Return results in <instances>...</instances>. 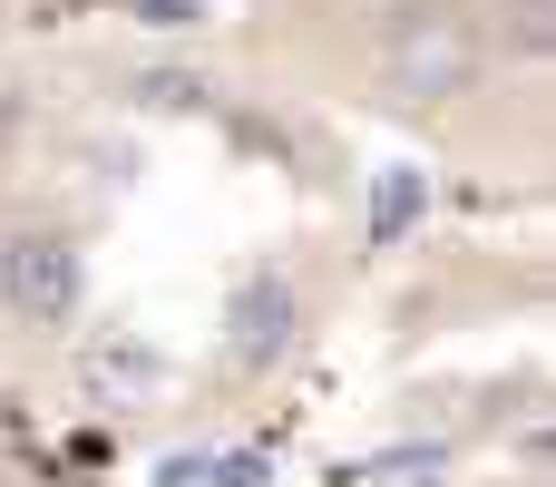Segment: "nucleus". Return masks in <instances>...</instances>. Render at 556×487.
I'll use <instances>...</instances> for the list:
<instances>
[{
  "label": "nucleus",
  "mask_w": 556,
  "mask_h": 487,
  "mask_svg": "<svg viewBox=\"0 0 556 487\" xmlns=\"http://www.w3.org/2000/svg\"><path fill=\"white\" fill-rule=\"evenodd\" d=\"M225 351H235V371H274V361L293 351V283H283V273H254V283L235 293Z\"/></svg>",
  "instance_id": "obj_3"
},
{
  "label": "nucleus",
  "mask_w": 556,
  "mask_h": 487,
  "mask_svg": "<svg viewBox=\"0 0 556 487\" xmlns=\"http://www.w3.org/2000/svg\"><path fill=\"white\" fill-rule=\"evenodd\" d=\"M479 68H489V39H479V20H469L459 0H391V20H381V78H391L410 107L469 98Z\"/></svg>",
  "instance_id": "obj_1"
},
{
  "label": "nucleus",
  "mask_w": 556,
  "mask_h": 487,
  "mask_svg": "<svg viewBox=\"0 0 556 487\" xmlns=\"http://www.w3.org/2000/svg\"><path fill=\"white\" fill-rule=\"evenodd\" d=\"M78 303H88L78 244L59 225H10L0 234V312L29 322V332H59V322H78Z\"/></svg>",
  "instance_id": "obj_2"
},
{
  "label": "nucleus",
  "mask_w": 556,
  "mask_h": 487,
  "mask_svg": "<svg viewBox=\"0 0 556 487\" xmlns=\"http://www.w3.org/2000/svg\"><path fill=\"white\" fill-rule=\"evenodd\" d=\"M498 39L518 49V68H547V39H556V0H508V10H498Z\"/></svg>",
  "instance_id": "obj_4"
}]
</instances>
